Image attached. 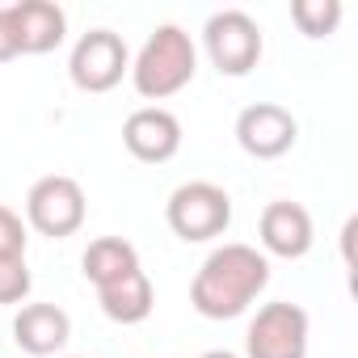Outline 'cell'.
<instances>
[{
    "instance_id": "cell-2",
    "label": "cell",
    "mask_w": 358,
    "mask_h": 358,
    "mask_svg": "<svg viewBox=\"0 0 358 358\" xmlns=\"http://www.w3.org/2000/svg\"><path fill=\"white\" fill-rule=\"evenodd\" d=\"M194 72H199V51L182 26H156L131 64L135 93L148 101H164L173 93H182L194 80Z\"/></svg>"
},
{
    "instance_id": "cell-11",
    "label": "cell",
    "mask_w": 358,
    "mask_h": 358,
    "mask_svg": "<svg viewBox=\"0 0 358 358\" xmlns=\"http://www.w3.org/2000/svg\"><path fill=\"white\" fill-rule=\"evenodd\" d=\"M13 341L34 358H51L72 341V316L55 303H26L13 320Z\"/></svg>"
},
{
    "instance_id": "cell-1",
    "label": "cell",
    "mask_w": 358,
    "mask_h": 358,
    "mask_svg": "<svg viewBox=\"0 0 358 358\" xmlns=\"http://www.w3.org/2000/svg\"><path fill=\"white\" fill-rule=\"evenodd\" d=\"M270 262L253 245H220L190 282V303L207 320H236L266 291Z\"/></svg>"
},
{
    "instance_id": "cell-4",
    "label": "cell",
    "mask_w": 358,
    "mask_h": 358,
    "mask_svg": "<svg viewBox=\"0 0 358 358\" xmlns=\"http://www.w3.org/2000/svg\"><path fill=\"white\" fill-rule=\"evenodd\" d=\"M203 47L224 76H249L262 59V26L245 9L211 13L203 26Z\"/></svg>"
},
{
    "instance_id": "cell-13",
    "label": "cell",
    "mask_w": 358,
    "mask_h": 358,
    "mask_svg": "<svg viewBox=\"0 0 358 358\" xmlns=\"http://www.w3.org/2000/svg\"><path fill=\"white\" fill-rule=\"evenodd\" d=\"M97 303H101V312H106L114 324H139V320L152 316L156 291H152V282H148L143 270H131V274H122L118 282L97 287Z\"/></svg>"
},
{
    "instance_id": "cell-17",
    "label": "cell",
    "mask_w": 358,
    "mask_h": 358,
    "mask_svg": "<svg viewBox=\"0 0 358 358\" xmlns=\"http://www.w3.org/2000/svg\"><path fill=\"white\" fill-rule=\"evenodd\" d=\"M26 224L13 207H0V257H26Z\"/></svg>"
},
{
    "instance_id": "cell-9",
    "label": "cell",
    "mask_w": 358,
    "mask_h": 358,
    "mask_svg": "<svg viewBox=\"0 0 358 358\" xmlns=\"http://www.w3.org/2000/svg\"><path fill=\"white\" fill-rule=\"evenodd\" d=\"M122 143H127V152L135 160L164 164V160L177 156V148H182V122H177V114H169L164 106H143V110L127 114Z\"/></svg>"
},
{
    "instance_id": "cell-6",
    "label": "cell",
    "mask_w": 358,
    "mask_h": 358,
    "mask_svg": "<svg viewBox=\"0 0 358 358\" xmlns=\"http://www.w3.org/2000/svg\"><path fill=\"white\" fill-rule=\"evenodd\" d=\"M249 358H308V312L291 299L257 308L245 333Z\"/></svg>"
},
{
    "instance_id": "cell-12",
    "label": "cell",
    "mask_w": 358,
    "mask_h": 358,
    "mask_svg": "<svg viewBox=\"0 0 358 358\" xmlns=\"http://www.w3.org/2000/svg\"><path fill=\"white\" fill-rule=\"evenodd\" d=\"M13 9V26H17V47L22 55H47L64 43L68 34V13L51 0H22Z\"/></svg>"
},
{
    "instance_id": "cell-15",
    "label": "cell",
    "mask_w": 358,
    "mask_h": 358,
    "mask_svg": "<svg viewBox=\"0 0 358 358\" xmlns=\"http://www.w3.org/2000/svg\"><path fill=\"white\" fill-rule=\"evenodd\" d=\"M291 22L299 26V34L324 38L341 22V0H295V5H291Z\"/></svg>"
},
{
    "instance_id": "cell-16",
    "label": "cell",
    "mask_w": 358,
    "mask_h": 358,
    "mask_svg": "<svg viewBox=\"0 0 358 358\" xmlns=\"http://www.w3.org/2000/svg\"><path fill=\"white\" fill-rule=\"evenodd\" d=\"M30 287H34V278H30L26 257H0V308L22 303L30 295Z\"/></svg>"
},
{
    "instance_id": "cell-10",
    "label": "cell",
    "mask_w": 358,
    "mask_h": 358,
    "mask_svg": "<svg viewBox=\"0 0 358 358\" xmlns=\"http://www.w3.org/2000/svg\"><path fill=\"white\" fill-rule=\"evenodd\" d=\"M257 232H262V249L274 253V257H287V262H295L312 249V215L299 203H287V199H278L262 211Z\"/></svg>"
},
{
    "instance_id": "cell-14",
    "label": "cell",
    "mask_w": 358,
    "mask_h": 358,
    "mask_svg": "<svg viewBox=\"0 0 358 358\" xmlns=\"http://www.w3.org/2000/svg\"><path fill=\"white\" fill-rule=\"evenodd\" d=\"M80 266H85V278H89L93 287H110V282H118L122 274L139 270V253H135V245L122 241V236H97V241L85 249Z\"/></svg>"
},
{
    "instance_id": "cell-3",
    "label": "cell",
    "mask_w": 358,
    "mask_h": 358,
    "mask_svg": "<svg viewBox=\"0 0 358 358\" xmlns=\"http://www.w3.org/2000/svg\"><path fill=\"white\" fill-rule=\"evenodd\" d=\"M164 220L173 236H182L186 245H203L228 232L232 224V199L215 182H186L177 186L164 203Z\"/></svg>"
},
{
    "instance_id": "cell-5",
    "label": "cell",
    "mask_w": 358,
    "mask_h": 358,
    "mask_svg": "<svg viewBox=\"0 0 358 358\" xmlns=\"http://www.w3.org/2000/svg\"><path fill=\"white\" fill-rule=\"evenodd\" d=\"M26 220L38 236H51V241H64L72 232H80L85 224V190L76 177H64V173H51V177H38L26 194Z\"/></svg>"
},
{
    "instance_id": "cell-18",
    "label": "cell",
    "mask_w": 358,
    "mask_h": 358,
    "mask_svg": "<svg viewBox=\"0 0 358 358\" xmlns=\"http://www.w3.org/2000/svg\"><path fill=\"white\" fill-rule=\"evenodd\" d=\"M22 47H17V26H13V9H0V64L17 59Z\"/></svg>"
},
{
    "instance_id": "cell-19",
    "label": "cell",
    "mask_w": 358,
    "mask_h": 358,
    "mask_svg": "<svg viewBox=\"0 0 358 358\" xmlns=\"http://www.w3.org/2000/svg\"><path fill=\"white\" fill-rule=\"evenodd\" d=\"M203 358H236V354H232V350H207Z\"/></svg>"
},
{
    "instance_id": "cell-8",
    "label": "cell",
    "mask_w": 358,
    "mask_h": 358,
    "mask_svg": "<svg viewBox=\"0 0 358 358\" xmlns=\"http://www.w3.org/2000/svg\"><path fill=\"white\" fill-rule=\"evenodd\" d=\"M295 139H299V122L278 101H253L236 114V143L257 160H274L291 152Z\"/></svg>"
},
{
    "instance_id": "cell-7",
    "label": "cell",
    "mask_w": 358,
    "mask_h": 358,
    "mask_svg": "<svg viewBox=\"0 0 358 358\" xmlns=\"http://www.w3.org/2000/svg\"><path fill=\"white\" fill-rule=\"evenodd\" d=\"M127 72H131V51H127L122 34H114V30H89L72 47L68 76L80 93H110Z\"/></svg>"
}]
</instances>
